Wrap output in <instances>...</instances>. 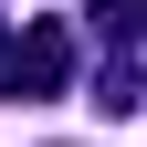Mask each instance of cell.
I'll return each mask as SVG.
<instances>
[{
  "label": "cell",
  "instance_id": "cell-2",
  "mask_svg": "<svg viewBox=\"0 0 147 147\" xmlns=\"http://www.w3.org/2000/svg\"><path fill=\"white\" fill-rule=\"evenodd\" d=\"M95 42H105V53L147 42V0H95Z\"/></svg>",
  "mask_w": 147,
  "mask_h": 147
},
{
  "label": "cell",
  "instance_id": "cell-1",
  "mask_svg": "<svg viewBox=\"0 0 147 147\" xmlns=\"http://www.w3.org/2000/svg\"><path fill=\"white\" fill-rule=\"evenodd\" d=\"M74 84V32L53 21V11H32L21 32H11V53H0V95L11 105H53Z\"/></svg>",
  "mask_w": 147,
  "mask_h": 147
}]
</instances>
